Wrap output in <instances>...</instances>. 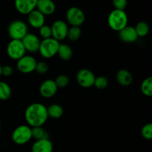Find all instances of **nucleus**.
I'll return each instance as SVG.
<instances>
[{"label":"nucleus","instance_id":"f257e3e1","mask_svg":"<svg viewBox=\"0 0 152 152\" xmlns=\"http://www.w3.org/2000/svg\"><path fill=\"white\" fill-rule=\"evenodd\" d=\"M25 118L31 127H42L48 120L47 108L41 103H33L26 108Z\"/></svg>","mask_w":152,"mask_h":152},{"label":"nucleus","instance_id":"f03ea898","mask_svg":"<svg viewBox=\"0 0 152 152\" xmlns=\"http://www.w3.org/2000/svg\"><path fill=\"white\" fill-rule=\"evenodd\" d=\"M128 20V16L124 10L114 9L108 15V24L111 29L119 32L127 26Z\"/></svg>","mask_w":152,"mask_h":152},{"label":"nucleus","instance_id":"7ed1b4c3","mask_svg":"<svg viewBox=\"0 0 152 152\" xmlns=\"http://www.w3.org/2000/svg\"><path fill=\"white\" fill-rule=\"evenodd\" d=\"M31 128L26 125L18 126L12 133V140L16 145H25L31 140Z\"/></svg>","mask_w":152,"mask_h":152},{"label":"nucleus","instance_id":"20e7f679","mask_svg":"<svg viewBox=\"0 0 152 152\" xmlns=\"http://www.w3.org/2000/svg\"><path fill=\"white\" fill-rule=\"evenodd\" d=\"M59 44V42L52 37L45 39L40 42L39 51L44 58H51L57 53Z\"/></svg>","mask_w":152,"mask_h":152},{"label":"nucleus","instance_id":"39448f33","mask_svg":"<svg viewBox=\"0 0 152 152\" xmlns=\"http://www.w3.org/2000/svg\"><path fill=\"white\" fill-rule=\"evenodd\" d=\"M28 25L21 20L13 21L9 25L7 32L11 39L22 40L28 34Z\"/></svg>","mask_w":152,"mask_h":152},{"label":"nucleus","instance_id":"423d86ee","mask_svg":"<svg viewBox=\"0 0 152 152\" xmlns=\"http://www.w3.org/2000/svg\"><path fill=\"white\" fill-rule=\"evenodd\" d=\"M25 47L21 40L11 39L7 46V53L10 58L19 60L25 55Z\"/></svg>","mask_w":152,"mask_h":152},{"label":"nucleus","instance_id":"0eeeda50","mask_svg":"<svg viewBox=\"0 0 152 152\" xmlns=\"http://www.w3.org/2000/svg\"><path fill=\"white\" fill-rule=\"evenodd\" d=\"M66 18L68 23L74 27H80L85 22V13L77 7H71L67 10Z\"/></svg>","mask_w":152,"mask_h":152},{"label":"nucleus","instance_id":"6e6552de","mask_svg":"<svg viewBox=\"0 0 152 152\" xmlns=\"http://www.w3.org/2000/svg\"><path fill=\"white\" fill-rule=\"evenodd\" d=\"M37 61L35 58L30 55H25L21 59L17 60V69L23 74H30L35 71Z\"/></svg>","mask_w":152,"mask_h":152},{"label":"nucleus","instance_id":"1a4fd4ad","mask_svg":"<svg viewBox=\"0 0 152 152\" xmlns=\"http://www.w3.org/2000/svg\"><path fill=\"white\" fill-rule=\"evenodd\" d=\"M95 76L90 70L83 68L80 70L77 74V81L83 88H90L94 86Z\"/></svg>","mask_w":152,"mask_h":152},{"label":"nucleus","instance_id":"9d476101","mask_svg":"<svg viewBox=\"0 0 152 152\" xmlns=\"http://www.w3.org/2000/svg\"><path fill=\"white\" fill-rule=\"evenodd\" d=\"M51 28L52 38L57 40L58 42L63 40L67 37L68 27V25L62 20H56L53 22Z\"/></svg>","mask_w":152,"mask_h":152},{"label":"nucleus","instance_id":"9b49d317","mask_svg":"<svg viewBox=\"0 0 152 152\" xmlns=\"http://www.w3.org/2000/svg\"><path fill=\"white\" fill-rule=\"evenodd\" d=\"M21 41H22L26 51L31 52V53H35V52L39 51L41 41H40L39 38L35 34L28 33Z\"/></svg>","mask_w":152,"mask_h":152},{"label":"nucleus","instance_id":"f8f14e48","mask_svg":"<svg viewBox=\"0 0 152 152\" xmlns=\"http://www.w3.org/2000/svg\"><path fill=\"white\" fill-rule=\"evenodd\" d=\"M37 0H16L15 7L19 13L28 15L37 7Z\"/></svg>","mask_w":152,"mask_h":152},{"label":"nucleus","instance_id":"ddd939ff","mask_svg":"<svg viewBox=\"0 0 152 152\" xmlns=\"http://www.w3.org/2000/svg\"><path fill=\"white\" fill-rule=\"evenodd\" d=\"M58 88L54 80H45L39 87V92L45 98H50L54 96L57 92Z\"/></svg>","mask_w":152,"mask_h":152},{"label":"nucleus","instance_id":"4468645a","mask_svg":"<svg viewBox=\"0 0 152 152\" xmlns=\"http://www.w3.org/2000/svg\"><path fill=\"white\" fill-rule=\"evenodd\" d=\"M119 37L123 42L132 43L137 39L138 36L134 27L127 25L123 29L119 31Z\"/></svg>","mask_w":152,"mask_h":152},{"label":"nucleus","instance_id":"2eb2a0df","mask_svg":"<svg viewBox=\"0 0 152 152\" xmlns=\"http://www.w3.org/2000/svg\"><path fill=\"white\" fill-rule=\"evenodd\" d=\"M45 18L38 10H34L28 14V22L33 28H39L45 25Z\"/></svg>","mask_w":152,"mask_h":152},{"label":"nucleus","instance_id":"dca6fc26","mask_svg":"<svg viewBox=\"0 0 152 152\" xmlns=\"http://www.w3.org/2000/svg\"><path fill=\"white\" fill-rule=\"evenodd\" d=\"M37 10L44 16H48L54 13L56 10V5L54 2L50 0H39L37 1Z\"/></svg>","mask_w":152,"mask_h":152},{"label":"nucleus","instance_id":"f3484780","mask_svg":"<svg viewBox=\"0 0 152 152\" xmlns=\"http://www.w3.org/2000/svg\"><path fill=\"white\" fill-rule=\"evenodd\" d=\"M53 143L49 139L37 140L31 147L32 152H53Z\"/></svg>","mask_w":152,"mask_h":152},{"label":"nucleus","instance_id":"a211bd4d","mask_svg":"<svg viewBox=\"0 0 152 152\" xmlns=\"http://www.w3.org/2000/svg\"><path fill=\"white\" fill-rule=\"evenodd\" d=\"M117 81L120 85L123 86H129L132 84L133 81V77L132 74L128 70L121 69L117 71L116 75Z\"/></svg>","mask_w":152,"mask_h":152},{"label":"nucleus","instance_id":"6ab92c4d","mask_svg":"<svg viewBox=\"0 0 152 152\" xmlns=\"http://www.w3.org/2000/svg\"><path fill=\"white\" fill-rule=\"evenodd\" d=\"M57 54L64 61L70 60L72 57L73 51L71 48L67 44H59Z\"/></svg>","mask_w":152,"mask_h":152},{"label":"nucleus","instance_id":"aec40b11","mask_svg":"<svg viewBox=\"0 0 152 152\" xmlns=\"http://www.w3.org/2000/svg\"><path fill=\"white\" fill-rule=\"evenodd\" d=\"M48 116L53 119H59L63 115V108L58 104H53L47 108Z\"/></svg>","mask_w":152,"mask_h":152},{"label":"nucleus","instance_id":"412c9836","mask_svg":"<svg viewBox=\"0 0 152 152\" xmlns=\"http://www.w3.org/2000/svg\"><path fill=\"white\" fill-rule=\"evenodd\" d=\"M12 91L10 86L5 82L0 81V99L7 100L11 96Z\"/></svg>","mask_w":152,"mask_h":152},{"label":"nucleus","instance_id":"4be33fe9","mask_svg":"<svg viewBox=\"0 0 152 152\" xmlns=\"http://www.w3.org/2000/svg\"><path fill=\"white\" fill-rule=\"evenodd\" d=\"M32 138H34L36 140H40L48 139V134L42 127H34L31 129Z\"/></svg>","mask_w":152,"mask_h":152},{"label":"nucleus","instance_id":"5701e85b","mask_svg":"<svg viewBox=\"0 0 152 152\" xmlns=\"http://www.w3.org/2000/svg\"><path fill=\"white\" fill-rule=\"evenodd\" d=\"M141 91L145 96H152V77L145 79L141 84Z\"/></svg>","mask_w":152,"mask_h":152},{"label":"nucleus","instance_id":"b1692460","mask_svg":"<svg viewBox=\"0 0 152 152\" xmlns=\"http://www.w3.org/2000/svg\"><path fill=\"white\" fill-rule=\"evenodd\" d=\"M82 34V31L80 27H74L71 26L68 28V34H67V38L71 42H75L80 38Z\"/></svg>","mask_w":152,"mask_h":152},{"label":"nucleus","instance_id":"393cba45","mask_svg":"<svg viewBox=\"0 0 152 152\" xmlns=\"http://www.w3.org/2000/svg\"><path fill=\"white\" fill-rule=\"evenodd\" d=\"M138 37H144L148 34L149 31V26L146 22H140L137 24L136 27L134 28Z\"/></svg>","mask_w":152,"mask_h":152},{"label":"nucleus","instance_id":"a878e982","mask_svg":"<svg viewBox=\"0 0 152 152\" xmlns=\"http://www.w3.org/2000/svg\"><path fill=\"white\" fill-rule=\"evenodd\" d=\"M108 85V81L107 80L106 77H103V76H100L95 78L94 83V86L99 90H103V89L106 88L107 86Z\"/></svg>","mask_w":152,"mask_h":152},{"label":"nucleus","instance_id":"bb28decb","mask_svg":"<svg viewBox=\"0 0 152 152\" xmlns=\"http://www.w3.org/2000/svg\"><path fill=\"white\" fill-rule=\"evenodd\" d=\"M54 82L57 88H65L69 83V78L68 76L65 75V74H61L56 77Z\"/></svg>","mask_w":152,"mask_h":152},{"label":"nucleus","instance_id":"cd10ccee","mask_svg":"<svg viewBox=\"0 0 152 152\" xmlns=\"http://www.w3.org/2000/svg\"><path fill=\"white\" fill-rule=\"evenodd\" d=\"M142 136L143 138L146 140H151L152 138V124L151 123H147L144 125L143 127L142 128Z\"/></svg>","mask_w":152,"mask_h":152},{"label":"nucleus","instance_id":"c85d7f7f","mask_svg":"<svg viewBox=\"0 0 152 152\" xmlns=\"http://www.w3.org/2000/svg\"><path fill=\"white\" fill-rule=\"evenodd\" d=\"M39 35L43 38V39H49L52 37L51 28L50 26L44 25L39 28Z\"/></svg>","mask_w":152,"mask_h":152},{"label":"nucleus","instance_id":"c756f323","mask_svg":"<svg viewBox=\"0 0 152 152\" xmlns=\"http://www.w3.org/2000/svg\"><path fill=\"white\" fill-rule=\"evenodd\" d=\"M35 71H37L38 74H45V73H47L48 71V64L45 62H37Z\"/></svg>","mask_w":152,"mask_h":152},{"label":"nucleus","instance_id":"7c9ffc66","mask_svg":"<svg viewBox=\"0 0 152 152\" xmlns=\"http://www.w3.org/2000/svg\"><path fill=\"white\" fill-rule=\"evenodd\" d=\"M113 4L115 7V10H124L127 5V1L126 0H114Z\"/></svg>","mask_w":152,"mask_h":152},{"label":"nucleus","instance_id":"2f4dec72","mask_svg":"<svg viewBox=\"0 0 152 152\" xmlns=\"http://www.w3.org/2000/svg\"><path fill=\"white\" fill-rule=\"evenodd\" d=\"M13 68L9 65H5L1 68V75L4 77H10L13 74Z\"/></svg>","mask_w":152,"mask_h":152},{"label":"nucleus","instance_id":"473e14b6","mask_svg":"<svg viewBox=\"0 0 152 152\" xmlns=\"http://www.w3.org/2000/svg\"><path fill=\"white\" fill-rule=\"evenodd\" d=\"M1 68H2V66H1V65H0V77L1 76Z\"/></svg>","mask_w":152,"mask_h":152},{"label":"nucleus","instance_id":"72a5a7b5","mask_svg":"<svg viewBox=\"0 0 152 152\" xmlns=\"http://www.w3.org/2000/svg\"><path fill=\"white\" fill-rule=\"evenodd\" d=\"M0 132H1V125H0Z\"/></svg>","mask_w":152,"mask_h":152}]
</instances>
